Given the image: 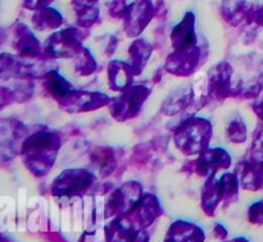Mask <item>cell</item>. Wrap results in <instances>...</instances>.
<instances>
[{"mask_svg":"<svg viewBox=\"0 0 263 242\" xmlns=\"http://www.w3.org/2000/svg\"><path fill=\"white\" fill-rule=\"evenodd\" d=\"M97 68L94 55L89 51H81L74 56V71L82 76L91 74Z\"/></svg>","mask_w":263,"mask_h":242,"instance_id":"cell-11","label":"cell"},{"mask_svg":"<svg viewBox=\"0 0 263 242\" xmlns=\"http://www.w3.org/2000/svg\"><path fill=\"white\" fill-rule=\"evenodd\" d=\"M131 242H149V238H148V235H146L145 232H138L135 235V237L131 240Z\"/></svg>","mask_w":263,"mask_h":242,"instance_id":"cell-12","label":"cell"},{"mask_svg":"<svg viewBox=\"0 0 263 242\" xmlns=\"http://www.w3.org/2000/svg\"><path fill=\"white\" fill-rule=\"evenodd\" d=\"M230 156L222 149H213V150L205 151L199 159V166L205 169L210 176H213L215 172L220 168H228L230 166Z\"/></svg>","mask_w":263,"mask_h":242,"instance_id":"cell-8","label":"cell"},{"mask_svg":"<svg viewBox=\"0 0 263 242\" xmlns=\"http://www.w3.org/2000/svg\"><path fill=\"white\" fill-rule=\"evenodd\" d=\"M210 137V122L202 118L187 120L175 136L177 146L186 154H194L203 150L204 146H207Z\"/></svg>","mask_w":263,"mask_h":242,"instance_id":"cell-2","label":"cell"},{"mask_svg":"<svg viewBox=\"0 0 263 242\" xmlns=\"http://www.w3.org/2000/svg\"><path fill=\"white\" fill-rule=\"evenodd\" d=\"M58 137L51 133H36L23 144L22 154L28 168L36 174L48 172L55 159Z\"/></svg>","mask_w":263,"mask_h":242,"instance_id":"cell-1","label":"cell"},{"mask_svg":"<svg viewBox=\"0 0 263 242\" xmlns=\"http://www.w3.org/2000/svg\"><path fill=\"white\" fill-rule=\"evenodd\" d=\"M190 96H192V91L187 87L176 90L167 97L166 103H164V110L170 114H174V113L176 114V113L181 112L190 102Z\"/></svg>","mask_w":263,"mask_h":242,"instance_id":"cell-9","label":"cell"},{"mask_svg":"<svg viewBox=\"0 0 263 242\" xmlns=\"http://www.w3.org/2000/svg\"><path fill=\"white\" fill-rule=\"evenodd\" d=\"M94 182L91 173L84 169H73L66 171L61 174L53 185V192L55 196H74V195L84 194Z\"/></svg>","mask_w":263,"mask_h":242,"instance_id":"cell-3","label":"cell"},{"mask_svg":"<svg viewBox=\"0 0 263 242\" xmlns=\"http://www.w3.org/2000/svg\"><path fill=\"white\" fill-rule=\"evenodd\" d=\"M231 242H248V241L244 240V238H238V240H234V241H231Z\"/></svg>","mask_w":263,"mask_h":242,"instance_id":"cell-13","label":"cell"},{"mask_svg":"<svg viewBox=\"0 0 263 242\" xmlns=\"http://www.w3.org/2000/svg\"><path fill=\"white\" fill-rule=\"evenodd\" d=\"M226 135H228L229 140L233 143L240 144L247 140V135H248V130L244 123V120L240 117H236L231 120L226 128Z\"/></svg>","mask_w":263,"mask_h":242,"instance_id":"cell-10","label":"cell"},{"mask_svg":"<svg viewBox=\"0 0 263 242\" xmlns=\"http://www.w3.org/2000/svg\"><path fill=\"white\" fill-rule=\"evenodd\" d=\"M140 185L134 184V182H130L121 189L116 190V192L108 201L105 214L117 215L121 213L126 214V213L134 210L138 203L140 201Z\"/></svg>","mask_w":263,"mask_h":242,"instance_id":"cell-4","label":"cell"},{"mask_svg":"<svg viewBox=\"0 0 263 242\" xmlns=\"http://www.w3.org/2000/svg\"><path fill=\"white\" fill-rule=\"evenodd\" d=\"M261 204H262V207H263V203H261Z\"/></svg>","mask_w":263,"mask_h":242,"instance_id":"cell-14","label":"cell"},{"mask_svg":"<svg viewBox=\"0 0 263 242\" xmlns=\"http://www.w3.org/2000/svg\"><path fill=\"white\" fill-rule=\"evenodd\" d=\"M135 74L130 63H122V62H112L108 69V77L109 84L113 90L117 91H125L131 86V79Z\"/></svg>","mask_w":263,"mask_h":242,"instance_id":"cell-5","label":"cell"},{"mask_svg":"<svg viewBox=\"0 0 263 242\" xmlns=\"http://www.w3.org/2000/svg\"><path fill=\"white\" fill-rule=\"evenodd\" d=\"M133 212L136 214V220L139 225L144 227V226H149L156 219L161 209H159V204L156 197L152 195H145V197L140 199Z\"/></svg>","mask_w":263,"mask_h":242,"instance_id":"cell-7","label":"cell"},{"mask_svg":"<svg viewBox=\"0 0 263 242\" xmlns=\"http://www.w3.org/2000/svg\"><path fill=\"white\" fill-rule=\"evenodd\" d=\"M166 242H203V232L197 226L177 222L170 230Z\"/></svg>","mask_w":263,"mask_h":242,"instance_id":"cell-6","label":"cell"}]
</instances>
